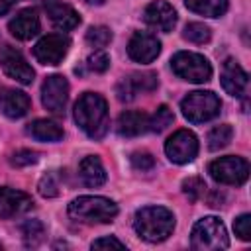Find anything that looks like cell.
Segmentation results:
<instances>
[{
    "instance_id": "1",
    "label": "cell",
    "mask_w": 251,
    "mask_h": 251,
    "mask_svg": "<svg viewBox=\"0 0 251 251\" xmlns=\"http://www.w3.org/2000/svg\"><path fill=\"white\" fill-rule=\"evenodd\" d=\"M75 122L92 139H102L110 126L108 104L96 92H84L75 104Z\"/></svg>"
},
{
    "instance_id": "2",
    "label": "cell",
    "mask_w": 251,
    "mask_h": 251,
    "mask_svg": "<svg viewBox=\"0 0 251 251\" xmlns=\"http://www.w3.org/2000/svg\"><path fill=\"white\" fill-rule=\"evenodd\" d=\"M133 227L139 237L151 243L165 241L175 229V216L163 206H145L135 212Z\"/></svg>"
},
{
    "instance_id": "3",
    "label": "cell",
    "mask_w": 251,
    "mask_h": 251,
    "mask_svg": "<svg viewBox=\"0 0 251 251\" xmlns=\"http://www.w3.org/2000/svg\"><path fill=\"white\" fill-rule=\"evenodd\" d=\"M69 216L82 224H108L118 216V204L104 196H78L69 204Z\"/></svg>"
},
{
    "instance_id": "4",
    "label": "cell",
    "mask_w": 251,
    "mask_h": 251,
    "mask_svg": "<svg viewBox=\"0 0 251 251\" xmlns=\"http://www.w3.org/2000/svg\"><path fill=\"white\" fill-rule=\"evenodd\" d=\"M190 245L200 251L226 249L229 245V239H227V231H226V226L222 224V220H218L214 216L198 220L190 233Z\"/></svg>"
},
{
    "instance_id": "5",
    "label": "cell",
    "mask_w": 251,
    "mask_h": 251,
    "mask_svg": "<svg viewBox=\"0 0 251 251\" xmlns=\"http://www.w3.org/2000/svg\"><path fill=\"white\" fill-rule=\"evenodd\" d=\"M222 102L220 98L210 90H194L186 94L180 102V110L184 118L192 124H204L220 114Z\"/></svg>"
},
{
    "instance_id": "6",
    "label": "cell",
    "mask_w": 251,
    "mask_h": 251,
    "mask_svg": "<svg viewBox=\"0 0 251 251\" xmlns=\"http://www.w3.org/2000/svg\"><path fill=\"white\" fill-rule=\"evenodd\" d=\"M171 69L173 73L188 82H206L212 76V65L208 59L200 53H190V51H178L171 59Z\"/></svg>"
},
{
    "instance_id": "7",
    "label": "cell",
    "mask_w": 251,
    "mask_h": 251,
    "mask_svg": "<svg viewBox=\"0 0 251 251\" xmlns=\"http://www.w3.org/2000/svg\"><path fill=\"white\" fill-rule=\"evenodd\" d=\"M208 173H210V176L216 182L239 186L249 176V163L243 157H233V155L220 157V159H216V161L210 163Z\"/></svg>"
},
{
    "instance_id": "8",
    "label": "cell",
    "mask_w": 251,
    "mask_h": 251,
    "mask_svg": "<svg viewBox=\"0 0 251 251\" xmlns=\"http://www.w3.org/2000/svg\"><path fill=\"white\" fill-rule=\"evenodd\" d=\"M165 153L167 157L176 163V165H184L194 161V157L198 155V139L192 131L188 129H178L175 131L167 143H165Z\"/></svg>"
},
{
    "instance_id": "9",
    "label": "cell",
    "mask_w": 251,
    "mask_h": 251,
    "mask_svg": "<svg viewBox=\"0 0 251 251\" xmlns=\"http://www.w3.org/2000/svg\"><path fill=\"white\" fill-rule=\"evenodd\" d=\"M71 41L63 33H51L41 37L33 47V57L41 65H59L69 53Z\"/></svg>"
},
{
    "instance_id": "10",
    "label": "cell",
    "mask_w": 251,
    "mask_h": 251,
    "mask_svg": "<svg viewBox=\"0 0 251 251\" xmlns=\"http://www.w3.org/2000/svg\"><path fill=\"white\" fill-rule=\"evenodd\" d=\"M0 67L6 76L14 78L20 84H29L35 76V73H33L31 65L25 61V57L10 45L0 47Z\"/></svg>"
},
{
    "instance_id": "11",
    "label": "cell",
    "mask_w": 251,
    "mask_h": 251,
    "mask_svg": "<svg viewBox=\"0 0 251 251\" xmlns=\"http://www.w3.org/2000/svg\"><path fill=\"white\" fill-rule=\"evenodd\" d=\"M69 100V82L63 75H51L41 86V102L53 114H63Z\"/></svg>"
},
{
    "instance_id": "12",
    "label": "cell",
    "mask_w": 251,
    "mask_h": 251,
    "mask_svg": "<svg viewBox=\"0 0 251 251\" xmlns=\"http://www.w3.org/2000/svg\"><path fill=\"white\" fill-rule=\"evenodd\" d=\"M157 84H159V80H157L155 73H133L131 76H127V78L118 82L116 94H118V98L122 102H129V100H133L141 92L155 90Z\"/></svg>"
},
{
    "instance_id": "13",
    "label": "cell",
    "mask_w": 251,
    "mask_h": 251,
    "mask_svg": "<svg viewBox=\"0 0 251 251\" xmlns=\"http://www.w3.org/2000/svg\"><path fill=\"white\" fill-rule=\"evenodd\" d=\"M161 53V41L147 31H135L127 43V55L137 63H151Z\"/></svg>"
},
{
    "instance_id": "14",
    "label": "cell",
    "mask_w": 251,
    "mask_h": 251,
    "mask_svg": "<svg viewBox=\"0 0 251 251\" xmlns=\"http://www.w3.org/2000/svg\"><path fill=\"white\" fill-rule=\"evenodd\" d=\"M143 20H145V24L149 27H153L157 31L169 33L176 25V12H175V8L169 2L155 0V2H151V4L145 6Z\"/></svg>"
},
{
    "instance_id": "15",
    "label": "cell",
    "mask_w": 251,
    "mask_h": 251,
    "mask_svg": "<svg viewBox=\"0 0 251 251\" xmlns=\"http://www.w3.org/2000/svg\"><path fill=\"white\" fill-rule=\"evenodd\" d=\"M31 208H33V200L29 194H25L22 190L8 188V186L0 188V218L2 220L22 216V214L29 212Z\"/></svg>"
},
{
    "instance_id": "16",
    "label": "cell",
    "mask_w": 251,
    "mask_h": 251,
    "mask_svg": "<svg viewBox=\"0 0 251 251\" xmlns=\"http://www.w3.org/2000/svg\"><path fill=\"white\" fill-rule=\"evenodd\" d=\"M222 86L227 94L239 98L245 94L247 90V84H249V76L247 73L241 69V65L235 61V59H226L224 67H222Z\"/></svg>"
},
{
    "instance_id": "17",
    "label": "cell",
    "mask_w": 251,
    "mask_h": 251,
    "mask_svg": "<svg viewBox=\"0 0 251 251\" xmlns=\"http://www.w3.org/2000/svg\"><path fill=\"white\" fill-rule=\"evenodd\" d=\"M31 108V100L25 92L2 86L0 88V112L12 120L24 118Z\"/></svg>"
},
{
    "instance_id": "18",
    "label": "cell",
    "mask_w": 251,
    "mask_h": 251,
    "mask_svg": "<svg viewBox=\"0 0 251 251\" xmlns=\"http://www.w3.org/2000/svg\"><path fill=\"white\" fill-rule=\"evenodd\" d=\"M39 16L33 8H25V10H20L8 24V29L10 33L16 37V39H22V41H27L31 37H35L39 33Z\"/></svg>"
},
{
    "instance_id": "19",
    "label": "cell",
    "mask_w": 251,
    "mask_h": 251,
    "mask_svg": "<svg viewBox=\"0 0 251 251\" xmlns=\"http://www.w3.org/2000/svg\"><path fill=\"white\" fill-rule=\"evenodd\" d=\"M45 10H47V16L51 18V22L57 29L69 31V29H73L80 24L78 12L73 6L63 4L59 0H45Z\"/></svg>"
},
{
    "instance_id": "20",
    "label": "cell",
    "mask_w": 251,
    "mask_h": 251,
    "mask_svg": "<svg viewBox=\"0 0 251 251\" xmlns=\"http://www.w3.org/2000/svg\"><path fill=\"white\" fill-rule=\"evenodd\" d=\"M116 129L124 137H137L149 129V116L145 112H137V110L124 112L118 118Z\"/></svg>"
},
{
    "instance_id": "21",
    "label": "cell",
    "mask_w": 251,
    "mask_h": 251,
    "mask_svg": "<svg viewBox=\"0 0 251 251\" xmlns=\"http://www.w3.org/2000/svg\"><path fill=\"white\" fill-rule=\"evenodd\" d=\"M78 175H80V180L90 188H98L106 182V169L96 155H88L80 161Z\"/></svg>"
},
{
    "instance_id": "22",
    "label": "cell",
    "mask_w": 251,
    "mask_h": 251,
    "mask_svg": "<svg viewBox=\"0 0 251 251\" xmlns=\"http://www.w3.org/2000/svg\"><path fill=\"white\" fill-rule=\"evenodd\" d=\"M27 133L39 141H59L63 139V127L53 120H35L27 126Z\"/></svg>"
},
{
    "instance_id": "23",
    "label": "cell",
    "mask_w": 251,
    "mask_h": 251,
    "mask_svg": "<svg viewBox=\"0 0 251 251\" xmlns=\"http://www.w3.org/2000/svg\"><path fill=\"white\" fill-rule=\"evenodd\" d=\"M186 8L208 18H220L227 10V0H184Z\"/></svg>"
},
{
    "instance_id": "24",
    "label": "cell",
    "mask_w": 251,
    "mask_h": 251,
    "mask_svg": "<svg viewBox=\"0 0 251 251\" xmlns=\"http://www.w3.org/2000/svg\"><path fill=\"white\" fill-rule=\"evenodd\" d=\"M25 247H37L45 239V226L39 220H25L20 227Z\"/></svg>"
},
{
    "instance_id": "25",
    "label": "cell",
    "mask_w": 251,
    "mask_h": 251,
    "mask_svg": "<svg viewBox=\"0 0 251 251\" xmlns=\"http://www.w3.org/2000/svg\"><path fill=\"white\" fill-rule=\"evenodd\" d=\"M231 137H233V129H231V126L222 124V126L212 127L206 139H208V147H210L212 151H218V149H224V147L231 141Z\"/></svg>"
},
{
    "instance_id": "26",
    "label": "cell",
    "mask_w": 251,
    "mask_h": 251,
    "mask_svg": "<svg viewBox=\"0 0 251 251\" xmlns=\"http://www.w3.org/2000/svg\"><path fill=\"white\" fill-rule=\"evenodd\" d=\"M182 37L188 39L190 43H196V45H202V43H208L210 37H212V31L208 25L200 24V22H190L186 24L184 31H182Z\"/></svg>"
},
{
    "instance_id": "27",
    "label": "cell",
    "mask_w": 251,
    "mask_h": 251,
    "mask_svg": "<svg viewBox=\"0 0 251 251\" xmlns=\"http://www.w3.org/2000/svg\"><path fill=\"white\" fill-rule=\"evenodd\" d=\"M39 194L45 198H55L61 192V171H51L39 180Z\"/></svg>"
},
{
    "instance_id": "28",
    "label": "cell",
    "mask_w": 251,
    "mask_h": 251,
    "mask_svg": "<svg viewBox=\"0 0 251 251\" xmlns=\"http://www.w3.org/2000/svg\"><path fill=\"white\" fill-rule=\"evenodd\" d=\"M173 120H175V116H173V110L169 108V106H159L157 110H155V114L149 118V129L151 131H165L171 124H173Z\"/></svg>"
},
{
    "instance_id": "29",
    "label": "cell",
    "mask_w": 251,
    "mask_h": 251,
    "mask_svg": "<svg viewBox=\"0 0 251 251\" xmlns=\"http://www.w3.org/2000/svg\"><path fill=\"white\" fill-rule=\"evenodd\" d=\"M110 41H112V31H110V27H106V25H92V27H88V31H86V43H88L90 47L102 49V47H106Z\"/></svg>"
},
{
    "instance_id": "30",
    "label": "cell",
    "mask_w": 251,
    "mask_h": 251,
    "mask_svg": "<svg viewBox=\"0 0 251 251\" xmlns=\"http://www.w3.org/2000/svg\"><path fill=\"white\" fill-rule=\"evenodd\" d=\"M182 192H184L192 202H196V200H200V198L206 194V182H204L202 178H198V176H190V178H186V180L182 182Z\"/></svg>"
},
{
    "instance_id": "31",
    "label": "cell",
    "mask_w": 251,
    "mask_h": 251,
    "mask_svg": "<svg viewBox=\"0 0 251 251\" xmlns=\"http://www.w3.org/2000/svg\"><path fill=\"white\" fill-rule=\"evenodd\" d=\"M37 161H39V153H35L31 149H20L10 159V163L14 167H29V165H35Z\"/></svg>"
},
{
    "instance_id": "32",
    "label": "cell",
    "mask_w": 251,
    "mask_h": 251,
    "mask_svg": "<svg viewBox=\"0 0 251 251\" xmlns=\"http://www.w3.org/2000/svg\"><path fill=\"white\" fill-rule=\"evenodd\" d=\"M86 67H88L90 71H94V73H104V71H108V67H110V57H108L104 51H94V53L86 59Z\"/></svg>"
},
{
    "instance_id": "33",
    "label": "cell",
    "mask_w": 251,
    "mask_h": 251,
    "mask_svg": "<svg viewBox=\"0 0 251 251\" xmlns=\"http://www.w3.org/2000/svg\"><path fill=\"white\" fill-rule=\"evenodd\" d=\"M131 167H133L135 171L147 173V171H151V169L155 167V159H153L149 153H145V151H137V153L131 155Z\"/></svg>"
},
{
    "instance_id": "34",
    "label": "cell",
    "mask_w": 251,
    "mask_h": 251,
    "mask_svg": "<svg viewBox=\"0 0 251 251\" xmlns=\"http://www.w3.org/2000/svg\"><path fill=\"white\" fill-rule=\"evenodd\" d=\"M233 229H235V235H237L239 239L249 241V239H251V216H249V214H241L239 218H235Z\"/></svg>"
},
{
    "instance_id": "35",
    "label": "cell",
    "mask_w": 251,
    "mask_h": 251,
    "mask_svg": "<svg viewBox=\"0 0 251 251\" xmlns=\"http://www.w3.org/2000/svg\"><path fill=\"white\" fill-rule=\"evenodd\" d=\"M126 249V243H122L120 239H116L114 235H108V237H100L96 241H92V249Z\"/></svg>"
},
{
    "instance_id": "36",
    "label": "cell",
    "mask_w": 251,
    "mask_h": 251,
    "mask_svg": "<svg viewBox=\"0 0 251 251\" xmlns=\"http://www.w3.org/2000/svg\"><path fill=\"white\" fill-rule=\"evenodd\" d=\"M12 8V0H0V16H4Z\"/></svg>"
},
{
    "instance_id": "37",
    "label": "cell",
    "mask_w": 251,
    "mask_h": 251,
    "mask_svg": "<svg viewBox=\"0 0 251 251\" xmlns=\"http://www.w3.org/2000/svg\"><path fill=\"white\" fill-rule=\"evenodd\" d=\"M86 4H90V6H100V4H104V0H84Z\"/></svg>"
}]
</instances>
